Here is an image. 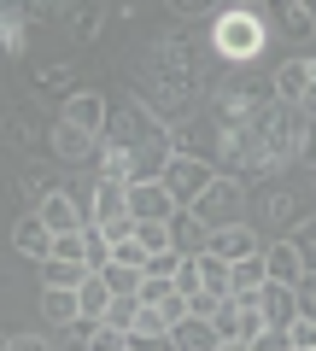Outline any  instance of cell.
Returning <instances> with one entry per match:
<instances>
[{"mask_svg":"<svg viewBox=\"0 0 316 351\" xmlns=\"http://www.w3.org/2000/svg\"><path fill=\"white\" fill-rule=\"evenodd\" d=\"M205 64H211V47L193 36H158L141 47L135 59V100L147 106L165 129L188 123L205 106Z\"/></svg>","mask_w":316,"mask_h":351,"instance_id":"6da1fadb","label":"cell"},{"mask_svg":"<svg viewBox=\"0 0 316 351\" xmlns=\"http://www.w3.org/2000/svg\"><path fill=\"white\" fill-rule=\"evenodd\" d=\"M311 211H316L311 188L293 182V176H264V182L246 188V223L258 228V240H287Z\"/></svg>","mask_w":316,"mask_h":351,"instance_id":"7a4b0ae2","label":"cell"},{"mask_svg":"<svg viewBox=\"0 0 316 351\" xmlns=\"http://www.w3.org/2000/svg\"><path fill=\"white\" fill-rule=\"evenodd\" d=\"M299 147H304V112H299V106L269 100L264 117H258V164H252V182H264V176H293V170H299ZM252 182H246V188H252Z\"/></svg>","mask_w":316,"mask_h":351,"instance_id":"3957f363","label":"cell"},{"mask_svg":"<svg viewBox=\"0 0 316 351\" xmlns=\"http://www.w3.org/2000/svg\"><path fill=\"white\" fill-rule=\"evenodd\" d=\"M211 59H223V64H258L264 59V47H269V29L258 24V12L252 6H228V12H217L211 18Z\"/></svg>","mask_w":316,"mask_h":351,"instance_id":"277c9868","label":"cell"},{"mask_svg":"<svg viewBox=\"0 0 316 351\" xmlns=\"http://www.w3.org/2000/svg\"><path fill=\"white\" fill-rule=\"evenodd\" d=\"M205 228H228V223H246V182L241 176H217L211 188L188 205Z\"/></svg>","mask_w":316,"mask_h":351,"instance_id":"5b68a950","label":"cell"},{"mask_svg":"<svg viewBox=\"0 0 316 351\" xmlns=\"http://www.w3.org/2000/svg\"><path fill=\"white\" fill-rule=\"evenodd\" d=\"M217 176H223V170H217L211 158H188V152H176V158L165 164V176H158V182H165V193H170L176 205H193V199L217 182Z\"/></svg>","mask_w":316,"mask_h":351,"instance_id":"8992f818","label":"cell"},{"mask_svg":"<svg viewBox=\"0 0 316 351\" xmlns=\"http://www.w3.org/2000/svg\"><path fill=\"white\" fill-rule=\"evenodd\" d=\"M47 152H53L59 164L94 170V158H100V135H94V129H76V123H64V117H53V123H47Z\"/></svg>","mask_w":316,"mask_h":351,"instance_id":"52a82bcc","label":"cell"},{"mask_svg":"<svg viewBox=\"0 0 316 351\" xmlns=\"http://www.w3.org/2000/svg\"><path fill=\"white\" fill-rule=\"evenodd\" d=\"M252 12L269 29V41H316V18H304L293 0H252Z\"/></svg>","mask_w":316,"mask_h":351,"instance_id":"ba28073f","label":"cell"},{"mask_svg":"<svg viewBox=\"0 0 316 351\" xmlns=\"http://www.w3.org/2000/svg\"><path fill=\"white\" fill-rule=\"evenodd\" d=\"M205 252H217L223 263H241V258H252V252H264V240H258L252 223H228V228H211Z\"/></svg>","mask_w":316,"mask_h":351,"instance_id":"9c48e42d","label":"cell"},{"mask_svg":"<svg viewBox=\"0 0 316 351\" xmlns=\"http://www.w3.org/2000/svg\"><path fill=\"white\" fill-rule=\"evenodd\" d=\"M129 217L135 223H165V217H176V199L165 193V182H135L129 188Z\"/></svg>","mask_w":316,"mask_h":351,"instance_id":"30bf717a","label":"cell"},{"mask_svg":"<svg viewBox=\"0 0 316 351\" xmlns=\"http://www.w3.org/2000/svg\"><path fill=\"white\" fill-rule=\"evenodd\" d=\"M106 112H112V106H106L100 94H94V88H76V94H64V100H59V117H64V123L94 129V135L106 129Z\"/></svg>","mask_w":316,"mask_h":351,"instance_id":"8fae6325","label":"cell"},{"mask_svg":"<svg viewBox=\"0 0 316 351\" xmlns=\"http://www.w3.org/2000/svg\"><path fill=\"white\" fill-rule=\"evenodd\" d=\"M36 217L53 228V240H59V234H82V228H88V217L76 211V199H71L64 188H59V193H47V199L36 205Z\"/></svg>","mask_w":316,"mask_h":351,"instance_id":"7c38bea8","label":"cell"},{"mask_svg":"<svg viewBox=\"0 0 316 351\" xmlns=\"http://www.w3.org/2000/svg\"><path fill=\"white\" fill-rule=\"evenodd\" d=\"M269 88H276V100L281 106H304V88H311V59H281L276 76H269Z\"/></svg>","mask_w":316,"mask_h":351,"instance_id":"4fadbf2b","label":"cell"},{"mask_svg":"<svg viewBox=\"0 0 316 351\" xmlns=\"http://www.w3.org/2000/svg\"><path fill=\"white\" fill-rule=\"evenodd\" d=\"M12 252H24V258H36V263L53 258V228L41 223L36 211H24V217L12 223Z\"/></svg>","mask_w":316,"mask_h":351,"instance_id":"5bb4252c","label":"cell"},{"mask_svg":"<svg viewBox=\"0 0 316 351\" xmlns=\"http://www.w3.org/2000/svg\"><path fill=\"white\" fill-rule=\"evenodd\" d=\"M258 311H264L269 328H293V316H299V293L281 287V281H264V287H258Z\"/></svg>","mask_w":316,"mask_h":351,"instance_id":"9a60e30c","label":"cell"},{"mask_svg":"<svg viewBox=\"0 0 316 351\" xmlns=\"http://www.w3.org/2000/svg\"><path fill=\"white\" fill-rule=\"evenodd\" d=\"M59 18H64V29H71L76 41H94L100 24H106V0H64Z\"/></svg>","mask_w":316,"mask_h":351,"instance_id":"2e32d148","label":"cell"},{"mask_svg":"<svg viewBox=\"0 0 316 351\" xmlns=\"http://www.w3.org/2000/svg\"><path fill=\"white\" fill-rule=\"evenodd\" d=\"M264 269H269V281L293 287V281L304 276V258H299V246H293V240H264Z\"/></svg>","mask_w":316,"mask_h":351,"instance_id":"e0dca14e","label":"cell"},{"mask_svg":"<svg viewBox=\"0 0 316 351\" xmlns=\"http://www.w3.org/2000/svg\"><path fill=\"white\" fill-rule=\"evenodd\" d=\"M205 240H211V228H205L199 217L188 211V205H176V217H170V246H176L182 258H199V252H205Z\"/></svg>","mask_w":316,"mask_h":351,"instance_id":"ac0fdd59","label":"cell"},{"mask_svg":"<svg viewBox=\"0 0 316 351\" xmlns=\"http://www.w3.org/2000/svg\"><path fill=\"white\" fill-rule=\"evenodd\" d=\"M36 269H41V287H71V293H76L82 281L94 276L88 263H76V258H41Z\"/></svg>","mask_w":316,"mask_h":351,"instance_id":"d6986e66","label":"cell"},{"mask_svg":"<svg viewBox=\"0 0 316 351\" xmlns=\"http://www.w3.org/2000/svg\"><path fill=\"white\" fill-rule=\"evenodd\" d=\"M170 339H176V351H217V328L205 322V316H182V322L170 328Z\"/></svg>","mask_w":316,"mask_h":351,"instance_id":"ffe728a7","label":"cell"},{"mask_svg":"<svg viewBox=\"0 0 316 351\" xmlns=\"http://www.w3.org/2000/svg\"><path fill=\"white\" fill-rule=\"evenodd\" d=\"M269 281V269H264V252H252V258H241L234 263V281H228V293L234 299H258V287Z\"/></svg>","mask_w":316,"mask_h":351,"instance_id":"44dd1931","label":"cell"},{"mask_svg":"<svg viewBox=\"0 0 316 351\" xmlns=\"http://www.w3.org/2000/svg\"><path fill=\"white\" fill-rule=\"evenodd\" d=\"M41 316H47L53 328H64V322H76V316H82V304H76L71 287H41Z\"/></svg>","mask_w":316,"mask_h":351,"instance_id":"7402d4cb","label":"cell"},{"mask_svg":"<svg viewBox=\"0 0 316 351\" xmlns=\"http://www.w3.org/2000/svg\"><path fill=\"white\" fill-rule=\"evenodd\" d=\"M18 193H24V205H29V211H36V205L47 199V193H59V176H53L47 164H29V170L18 176Z\"/></svg>","mask_w":316,"mask_h":351,"instance_id":"603a6c76","label":"cell"},{"mask_svg":"<svg viewBox=\"0 0 316 351\" xmlns=\"http://www.w3.org/2000/svg\"><path fill=\"white\" fill-rule=\"evenodd\" d=\"M94 316H76V322H64V328H53V351H88V339H94Z\"/></svg>","mask_w":316,"mask_h":351,"instance_id":"cb8c5ba5","label":"cell"},{"mask_svg":"<svg viewBox=\"0 0 316 351\" xmlns=\"http://www.w3.org/2000/svg\"><path fill=\"white\" fill-rule=\"evenodd\" d=\"M76 304H82V316H94V322L106 316V304H112V287H106V276H100V269H94V276L82 281V287H76Z\"/></svg>","mask_w":316,"mask_h":351,"instance_id":"d4e9b609","label":"cell"},{"mask_svg":"<svg viewBox=\"0 0 316 351\" xmlns=\"http://www.w3.org/2000/svg\"><path fill=\"white\" fill-rule=\"evenodd\" d=\"M199 281H205V293H228V281H234V263H223L217 252H199Z\"/></svg>","mask_w":316,"mask_h":351,"instance_id":"484cf974","label":"cell"},{"mask_svg":"<svg viewBox=\"0 0 316 351\" xmlns=\"http://www.w3.org/2000/svg\"><path fill=\"white\" fill-rule=\"evenodd\" d=\"M100 276H106V287H112V293H135V299H141V276H147V269H129V263L112 258Z\"/></svg>","mask_w":316,"mask_h":351,"instance_id":"4316f807","label":"cell"},{"mask_svg":"<svg viewBox=\"0 0 316 351\" xmlns=\"http://www.w3.org/2000/svg\"><path fill=\"white\" fill-rule=\"evenodd\" d=\"M82 258H88V269H106V263H112V240L100 234V228H82Z\"/></svg>","mask_w":316,"mask_h":351,"instance_id":"83f0119b","label":"cell"},{"mask_svg":"<svg viewBox=\"0 0 316 351\" xmlns=\"http://www.w3.org/2000/svg\"><path fill=\"white\" fill-rule=\"evenodd\" d=\"M135 311H141V299H135V293H112V304H106V316H100V322H112V328H123V334H129Z\"/></svg>","mask_w":316,"mask_h":351,"instance_id":"f1b7e54d","label":"cell"},{"mask_svg":"<svg viewBox=\"0 0 316 351\" xmlns=\"http://www.w3.org/2000/svg\"><path fill=\"white\" fill-rule=\"evenodd\" d=\"M0 141H6V147H18V152H24L29 141H36V123H29V112H6V135H0Z\"/></svg>","mask_w":316,"mask_h":351,"instance_id":"f546056e","label":"cell"},{"mask_svg":"<svg viewBox=\"0 0 316 351\" xmlns=\"http://www.w3.org/2000/svg\"><path fill=\"white\" fill-rule=\"evenodd\" d=\"M287 240H293V246H299V258H304V269H316V211H311V217H304V223H299V228H293V234H287Z\"/></svg>","mask_w":316,"mask_h":351,"instance_id":"4dcf8cb0","label":"cell"},{"mask_svg":"<svg viewBox=\"0 0 316 351\" xmlns=\"http://www.w3.org/2000/svg\"><path fill=\"white\" fill-rule=\"evenodd\" d=\"M129 334H170V316L158 311V304H141L135 322H129Z\"/></svg>","mask_w":316,"mask_h":351,"instance_id":"1f68e13d","label":"cell"},{"mask_svg":"<svg viewBox=\"0 0 316 351\" xmlns=\"http://www.w3.org/2000/svg\"><path fill=\"white\" fill-rule=\"evenodd\" d=\"M135 240L147 252H170V217H165V223H135Z\"/></svg>","mask_w":316,"mask_h":351,"instance_id":"d6a6232c","label":"cell"},{"mask_svg":"<svg viewBox=\"0 0 316 351\" xmlns=\"http://www.w3.org/2000/svg\"><path fill=\"white\" fill-rule=\"evenodd\" d=\"M176 293V276H141V304H165Z\"/></svg>","mask_w":316,"mask_h":351,"instance_id":"836d02e7","label":"cell"},{"mask_svg":"<svg viewBox=\"0 0 316 351\" xmlns=\"http://www.w3.org/2000/svg\"><path fill=\"white\" fill-rule=\"evenodd\" d=\"M112 258H117V263H129V269H147V263H152V252L141 246L135 234H129V240H117V246H112Z\"/></svg>","mask_w":316,"mask_h":351,"instance_id":"e575fe53","label":"cell"},{"mask_svg":"<svg viewBox=\"0 0 316 351\" xmlns=\"http://www.w3.org/2000/svg\"><path fill=\"white\" fill-rule=\"evenodd\" d=\"M88 351H129V334H123V328H112V322H100V328H94V339H88Z\"/></svg>","mask_w":316,"mask_h":351,"instance_id":"d590c367","label":"cell"},{"mask_svg":"<svg viewBox=\"0 0 316 351\" xmlns=\"http://www.w3.org/2000/svg\"><path fill=\"white\" fill-rule=\"evenodd\" d=\"M293 293H299V316H311V322H316V269H304V276L293 281Z\"/></svg>","mask_w":316,"mask_h":351,"instance_id":"8d00e7d4","label":"cell"},{"mask_svg":"<svg viewBox=\"0 0 316 351\" xmlns=\"http://www.w3.org/2000/svg\"><path fill=\"white\" fill-rule=\"evenodd\" d=\"M170 12L176 18H217V6H223V0H165Z\"/></svg>","mask_w":316,"mask_h":351,"instance_id":"74e56055","label":"cell"},{"mask_svg":"<svg viewBox=\"0 0 316 351\" xmlns=\"http://www.w3.org/2000/svg\"><path fill=\"white\" fill-rule=\"evenodd\" d=\"M176 293H188V299H193V293H205L199 263H193V258H182V263H176Z\"/></svg>","mask_w":316,"mask_h":351,"instance_id":"f35d334b","label":"cell"},{"mask_svg":"<svg viewBox=\"0 0 316 351\" xmlns=\"http://www.w3.org/2000/svg\"><path fill=\"white\" fill-rule=\"evenodd\" d=\"M287 339H293V351H316V322H311V316H293Z\"/></svg>","mask_w":316,"mask_h":351,"instance_id":"ab89813d","label":"cell"},{"mask_svg":"<svg viewBox=\"0 0 316 351\" xmlns=\"http://www.w3.org/2000/svg\"><path fill=\"white\" fill-rule=\"evenodd\" d=\"M41 94H59V100H64V94H76V88H71V64H53V71L41 76Z\"/></svg>","mask_w":316,"mask_h":351,"instance_id":"60d3db41","label":"cell"},{"mask_svg":"<svg viewBox=\"0 0 316 351\" xmlns=\"http://www.w3.org/2000/svg\"><path fill=\"white\" fill-rule=\"evenodd\" d=\"M246 351H293V339H287V328H264Z\"/></svg>","mask_w":316,"mask_h":351,"instance_id":"b9f144b4","label":"cell"},{"mask_svg":"<svg viewBox=\"0 0 316 351\" xmlns=\"http://www.w3.org/2000/svg\"><path fill=\"white\" fill-rule=\"evenodd\" d=\"M129 351H176L170 334H129Z\"/></svg>","mask_w":316,"mask_h":351,"instance_id":"7bdbcfd3","label":"cell"},{"mask_svg":"<svg viewBox=\"0 0 316 351\" xmlns=\"http://www.w3.org/2000/svg\"><path fill=\"white\" fill-rule=\"evenodd\" d=\"M53 258H76V263H88V258H82V234H59V240H53Z\"/></svg>","mask_w":316,"mask_h":351,"instance_id":"ee69618b","label":"cell"},{"mask_svg":"<svg viewBox=\"0 0 316 351\" xmlns=\"http://www.w3.org/2000/svg\"><path fill=\"white\" fill-rule=\"evenodd\" d=\"M6 351H53V339H41V334H12V339H6Z\"/></svg>","mask_w":316,"mask_h":351,"instance_id":"f6af8a7d","label":"cell"},{"mask_svg":"<svg viewBox=\"0 0 316 351\" xmlns=\"http://www.w3.org/2000/svg\"><path fill=\"white\" fill-rule=\"evenodd\" d=\"M299 164L316 170V117H304V147H299Z\"/></svg>","mask_w":316,"mask_h":351,"instance_id":"bcb514c9","label":"cell"},{"mask_svg":"<svg viewBox=\"0 0 316 351\" xmlns=\"http://www.w3.org/2000/svg\"><path fill=\"white\" fill-rule=\"evenodd\" d=\"M304 117H316V59H311V88H304V106H299Z\"/></svg>","mask_w":316,"mask_h":351,"instance_id":"7dc6e473","label":"cell"},{"mask_svg":"<svg viewBox=\"0 0 316 351\" xmlns=\"http://www.w3.org/2000/svg\"><path fill=\"white\" fill-rule=\"evenodd\" d=\"M217 351H246V339H217Z\"/></svg>","mask_w":316,"mask_h":351,"instance_id":"c3c4849f","label":"cell"},{"mask_svg":"<svg viewBox=\"0 0 316 351\" xmlns=\"http://www.w3.org/2000/svg\"><path fill=\"white\" fill-rule=\"evenodd\" d=\"M293 6H299V12H304V18H316V0H293Z\"/></svg>","mask_w":316,"mask_h":351,"instance_id":"681fc988","label":"cell"},{"mask_svg":"<svg viewBox=\"0 0 316 351\" xmlns=\"http://www.w3.org/2000/svg\"><path fill=\"white\" fill-rule=\"evenodd\" d=\"M228 6H252V0H223V6H217V12H228Z\"/></svg>","mask_w":316,"mask_h":351,"instance_id":"f907efd6","label":"cell"},{"mask_svg":"<svg viewBox=\"0 0 316 351\" xmlns=\"http://www.w3.org/2000/svg\"><path fill=\"white\" fill-rule=\"evenodd\" d=\"M6 339H12V334H0V351H6Z\"/></svg>","mask_w":316,"mask_h":351,"instance_id":"816d5d0a","label":"cell"}]
</instances>
